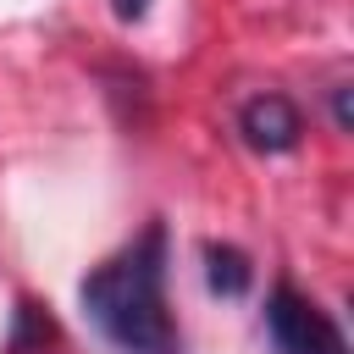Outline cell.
Instances as JSON below:
<instances>
[{
	"instance_id": "obj_6",
	"label": "cell",
	"mask_w": 354,
	"mask_h": 354,
	"mask_svg": "<svg viewBox=\"0 0 354 354\" xmlns=\"http://www.w3.org/2000/svg\"><path fill=\"white\" fill-rule=\"evenodd\" d=\"M111 11H116L122 22H138V17L149 11V0H111Z\"/></svg>"
},
{
	"instance_id": "obj_3",
	"label": "cell",
	"mask_w": 354,
	"mask_h": 354,
	"mask_svg": "<svg viewBox=\"0 0 354 354\" xmlns=\"http://www.w3.org/2000/svg\"><path fill=\"white\" fill-rule=\"evenodd\" d=\"M238 133L260 155H288L304 138V116H299V105L288 94H254V100L238 105Z\"/></svg>"
},
{
	"instance_id": "obj_7",
	"label": "cell",
	"mask_w": 354,
	"mask_h": 354,
	"mask_svg": "<svg viewBox=\"0 0 354 354\" xmlns=\"http://www.w3.org/2000/svg\"><path fill=\"white\" fill-rule=\"evenodd\" d=\"M332 116H337V127L348 133V88H332Z\"/></svg>"
},
{
	"instance_id": "obj_1",
	"label": "cell",
	"mask_w": 354,
	"mask_h": 354,
	"mask_svg": "<svg viewBox=\"0 0 354 354\" xmlns=\"http://www.w3.org/2000/svg\"><path fill=\"white\" fill-rule=\"evenodd\" d=\"M83 315L116 354H183L166 315V227L149 221L122 254L94 266L77 288Z\"/></svg>"
},
{
	"instance_id": "obj_2",
	"label": "cell",
	"mask_w": 354,
	"mask_h": 354,
	"mask_svg": "<svg viewBox=\"0 0 354 354\" xmlns=\"http://www.w3.org/2000/svg\"><path fill=\"white\" fill-rule=\"evenodd\" d=\"M266 332H271L277 354H348L343 326L315 299H304L293 282L271 288V299H266Z\"/></svg>"
},
{
	"instance_id": "obj_4",
	"label": "cell",
	"mask_w": 354,
	"mask_h": 354,
	"mask_svg": "<svg viewBox=\"0 0 354 354\" xmlns=\"http://www.w3.org/2000/svg\"><path fill=\"white\" fill-rule=\"evenodd\" d=\"M205 282H210V293H221V299H243L249 282H254V266H249V254L232 249V243H205Z\"/></svg>"
},
{
	"instance_id": "obj_5",
	"label": "cell",
	"mask_w": 354,
	"mask_h": 354,
	"mask_svg": "<svg viewBox=\"0 0 354 354\" xmlns=\"http://www.w3.org/2000/svg\"><path fill=\"white\" fill-rule=\"evenodd\" d=\"M50 337H55L50 315H44L33 299H17V326H11V343H6V354H33V348H44Z\"/></svg>"
}]
</instances>
